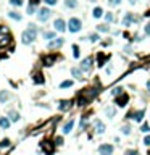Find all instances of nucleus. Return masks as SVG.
<instances>
[{
    "instance_id": "obj_1",
    "label": "nucleus",
    "mask_w": 150,
    "mask_h": 155,
    "mask_svg": "<svg viewBox=\"0 0 150 155\" xmlns=\"http://www.w3.org/2000/svg\"><path fill=\"white\" fill-rule=\"evenodd\" d=\"M36 36H37V31H36L34 24H31V27H27V29L21 34V42L27 45V44H31V42H34Z\"/></svg>"
},
{
    "instance_id": "obj_2",
    "label": "nucleus",
    "mask_w": 150,
    "mask_h": 155,
    "mask_svg": "<svg viewBox=\"0 0 150 155\" xmlns=\"http://www.w3.org/2000/svg\"><path fill=\"white\" fill-rule=\"evenodd\" d=\"M68 29H69V32H79V31L82 29L81 20H78V18H69V21H68Z\"/></svg>"
},
{
    "instance_id": "obj_3",
    "label": "nucleus",
    "mask_w": 150,
    "mask_h": 155,
    "mask_svg": "<svg viewBox=\"0 0 150 155\" xmlns=\"http://www.w3.org/2000/svg\"><path fill=\"white\" fill-rule=\"evenodd\" d=\"M50 15H52V11H50L49 8L44 7V8H40V10H39V13H37V20L42 21V23H45L50 18Z\"/></svg>"
},
{
    "instance_id": "obj_4",
    "label": "nucleus",
    "mask_w": 150,
    "mask_h": 155,
    "mask_svg": "<svg viewBox=\"0 0 150 155\" xmlns=\"http://www.w3.org/2000/svg\"><path fill=\"white\" fill-rule=\"evenodd\" d=\"M53 27H55V31H58V32H65V31L68 29V27H66V23H65L62 18H58V20L53 21Z\"/></svg>"
},
{
    "instance_id": "obj_5",
    "label": "nucleus",
    "mask_w": 150,
    "mask_h": 155,
    "mask_svg": "<svg viewBox=\"0 0 150 155\" xmlns=\"http://www.w3.org/2000/svg\"><path fill=\"white\" fill-rule=\"evenodd\" d=\"M98 153H100V155H111V153H113V145L102 144L100 147H98Z\"/></svg>"
},
{
    "instance_id": "obj_6",
    "label": "nucleus",
    "mask_w": 150,
    "mask_h": 155,
    "mask_svg": "<svg viewBox=\"0 0 150 155\" xmlns=\"http://www.w3.org/2000/svg\"><path fill=\"white\" fill-rule=\"evenodd\" d=\"M81 69H82V71H86V73L91 71V69H92V57H87V58H84V60H82Z\"/></svg>"
},
{
    "instance_id": "obj_7",
    "label": "nucleus",
    "mask_w": 150,
    "mask_h": 155,
    "mask_svg": "<svg viewBox=\"0 0 150 155\" xmlns=\"http://www.w3.org/2000/svg\"><path fill=\"white\" fill-rule=\"evenodd\" d=\"M10 123H11L10 118H7V116H0V128L2 129H8L10 128Z\"/></svg>"
},
{
    "instance_id": "obj_8",
    "label": "nucleus",
    "mask_w": 150,
    "mask_h": 155,
    "mask_svg": "<svg viewBox=\"0 0 150 155\" xmlns=\"http://www.w3.org/2000/svg\"><path fill=\"white\" fill-rule=\"evenodd\" d=\"M134 21H137L134 18L132 13H126V16H124V20H123V26H129L131 23H134Z\"/></svg>"
},
{
    "instance_id": "obj_9",
    "label": "nucleus",
    "mask_w": 150,
    "mask_h": 155,
    "mask_svg": "<svg viewBox=\"0 0 150 155\" xmlns=\"http://www.w3.org/2000/svg\"><path fill=\"white\" fill-rule=\"evenodd\" d=\"M128 100H129L128 94H124V92H123V95H121L120 98H116V105H118V107H124L126 103H128Z\"/></svg>"
},
{
    "instance_id": "obj_10",
    "label": "nucleus",
    "mask_w": 150,
    "mask_h": 155,
    "mask_svg": "<svg viewBox=\"0 0 150 155\" xmlns=\"http://www.w3.org/2000/svg\"><path fill=\"white\" fill-rule=\"evenodd\" d=\"M71 103H73L71 100H62V102H60V105H58V108L62 111H66V110L71 108Z\"/></svg>"
},
{
    "instance_id": "obj_11",
    "label": "nucleus",
    "mask_w": 150,
    "mask_h": 155,
    "mask_svg": "<svg viewBox=\"0 0 150 155\" xmlns=\"http://www.w3.org/2000/svg\"><path fill=\"white\" fill-rule=\"evenodd\" d=\"M73 126H74V120H69L68 123H65L63 126V134H69L73 131Z\"/></svg>"
},
{
    "instance_id": "obj_12",
    "label": "nucleus",
    "mask_w": 150,
    "mask_h": 155,
    "mask_svg": "<svg viewBox=\"0 0 150 155\" xmlns=\"http://www.w3.org/2000/svg\"><path fill=\"white\" fill-rule=\"evenodd\" d=\"M95 131H97V134H104L105 133V124L102 123L100 120H95Z\"/></svg>"
},
{
    "instance_id": "obj_13",
    "label": "nucleus",
    "mask_w": 150,
    "mask_h": 155,
    "mask_svg": "<svg viewBox=\"0 0 150 155\" xmlns=\"http://www.w3.org/2000/svg\"><path fill=\"white\" fill-rule=\"evenodd\" d=\"M131 118L136 120V121H142V118H144V110H139V111H136V113H131Z\"/></svg>"
},
{
    "instance_id": "obj_14",
    "label": "nucleus",
    "mask_w": 150,
    "mask_h": 155,
    "mask_svg": "<svg viewBox=\"0 0 150 155\" xmlns=\"http://www.w3.org/2000/svg\"><path fill=\"white\" fill-rule=\"evenodd\" d=\"M71 74L76 79H79V81L82 79V69H79V68H71Z\"/></svg>"
},
{
    "instance_id": "obj_15",
    "label": "nucleus",
    "mask_w": 150,
    "mask_h": 155,
    "mask_svg": "<svg viewBox=\"0 0 150 155\" xmlns=\"http://www.w3.org/2000/svg\"><path fill=\"white\" fill-rule=\"evenodd\" d=\"M63 45V39H57V40H50L49 49H55V47H62Z\"/></svg>"
},
{
    "instance_id": "obj_16",
    "label": "nucleus",
    "mask_w": 150,
    "mask_h": 155,
    "mask_svg": "<svg viewBox=\"0 0 150 155\" xmlns=\"http://www.w3.org/2000/svg\"><path fill=\"white\" fill-rule=\"evenodd\" d=\"M42 147H44V149L47 150V153H49V155L53 152V147H52V145L49 144V140H44V142H42Z\"/></svg>"
},
{
    "instance_id": "obj_17",
    "label": "nucleus",
    "mask_w": 150,
    "mask_h": 155,
    "mask_svg": "<svg viewBox=\"0 0 150 155\" xmlns=\"http://www.w3.org/2000/svg\"><path fill=\"white\" fill-rule=\"evenodd\" d=\"M102 15H104V10H102L100 7L94 8V11H92V16H94V18H100Z\"/></svg>"
},
{
    "instance_id": "obj_18",
    "label": "nucleus",
    "mask_w": 150,
    "mask_h": 155,
    "mask_svg": "<svg viewBox=\"0 0 150 155\" xmlns=\"http://www.w3.org/2000/svg\"><path fill=\"white\" fill-rule=\"evenodd\" d=\"M8 116H10L11 121H18V120H20V113H18V111H15V110H11L10 113H8Z\"/></svg>"
},
{
    "instance_id": "obj_19",
    "label": "nucleus",
    "mask_w": 150,
    "mask_h": 155,
    "mask_svg": "<svg viewBox=\"0 0 150 155\" xmlns=\"http://www.w3.org/2000/svg\"><path fill=\"white\" fill-rule=\"evenodd\" d=\"M8 16H10L11 20H18V21H21V18H23L20 13H16V11H8Z\"/></svg>"
},
{
    "instance_id": "obj_20",
    "label": "nucleus",
    "mask_w": 150,
    "mask_h": 155,
    "mask_svg": "<svg viewBox=\"0 0 150 155\" xmlns=\"http://www.w3.org/2000/svg\"><path fill=\"white\" fill-rule=\"evenodd\" d=\"M8 97H10V94H8V92H5V91L0 92V102H2V103H5V100H8Z\"/></svg>"
},
{
    "instance_id": "obj_21",
    "label": "nucleus",
    "mask_w": 150,
    "mask_h": 155,
    "mask_svg": "<svg viewBox=\"0 0 150 155\" xmlns=\"http://www.w3.org/2000/svg\"><path fill=\"white\" fill-rule=\"evenodd\" d=\"M108 29H110V27L105 26V24H98V26H97V31H98V32H108Z\"/></svg>"
},
{
    "instance_id": "obj_22",
    "label": "nucleus",
    "mask_w": 150,
    "mask_h": 155,
    "mask_svg": "<svg viewBox=\"0 0 150 155\" xmlns=\"http://www.w3.org/2000/svg\"><path fill=\"white\" fill-rule=\"evenodd\" d=\"M10 3L13 7H21L23 3H24V0H10Z\"/></svg>"
},
{
    "instance_id": "obj_23",
    "label": "nucleus",
    "mask_w": 150,
    "mask_h": 155,
    "mask_svg": "<svg viewBox=\"0 0 150 155\" xmlns=\"http://www.w3.org/2000/svg\"><path fill=\"white\" fill-rule=\"evenodd\" d=\"M53 60H55V57H45L44 58V63L47 65V66H50V65L53 63Z\"/></svg>"
},
{
    "instance_id": "obj_24",
    "label": "nucleus",
    "mask_w": 150,
    "mask_h": 155,
    "mask_svg": "<svg viewBox=\"0 0 150 155\" xmlns=\"http://www.w3.org/2000/svg\"><path fill=\"white\" fill-rule=\"evenodd\" d=\"M71 86H73V81H63L62 84H60L62 89H66V87H71Z\"/></svg>"
},
{
    "instance_id": "obj_25",
    "label": "nucleus",
    "mask_w": 150,
    "mask_h": 155,
    "mask_svg": "<svg viewBox=\"0 0 150 155\" xmlns=\"http://www.w3.org/2000/svg\"><path fill=\"white\" fill-rule=\"evenodd\" d=\"M55 37V32H44V39H47V40H52Z\"/></svg>"
},
{
    "instance_id": "obj_26",
    "label": "nucleus",
    "mask_w": 150,
    "mask_h": 155,
    "mask_svg": "<svg viewBox=\"0 0 150 155\" xmlns=\"http://www.w3.org/2000/svg\"><path fill=\"white\" fill-rule=\"evenodd\" d=\"M73 57L79 58V47L78 45H73Z\"/></svg>"
},
{
    "instance_id": "obj_27",
    "label": "nucleus",
    "mask_w": 150,
    "mask_h": 155,
    "mask_svg": "<svg viewBox=\"0 0 150 155\" xmlns=\"http://www.w3.org/2000/svg\"><path fill=\"white\" fill-rule=\"evenodd\" d=\"M98 39H100V36H98V34H95V32L89 36V40H91V42H97Z\"/></svg>"
},
{
    "instance_id": "obj_28",
    "label": "nucleus",
    "mask_w": 150,
    "mask_h": 155,
    "mask_svg": "<svg viewBox=\"0 0 150 155\" xmlns=\"http://www.w3.org/2000/svg\"><path fill=\"white\" fill-rule=\"evenodd\" d=\"M34 82L36 84H42V82H44V78H42L40 74H36V76H34Z\"/></svg>"
},
{
    "instance_id": "obj_29",
    "label": "nucleus",
    "mask_w": 150,
    "mask_h": 155,
    "mask_svg": "<svg viewBox=\"0 0 150 155\" xmlns=\"http://www.w3.org/2000/svg\"><path fill=\"white\" fill-rule=\"evenodd\" d=\"M65 5H66L68 8H74V7H76V2H74V0H66Z\"/></svg>"
},
{
    "instance_id": "obj_30",
    "label": "nucleus",
    "mask_w": 150,
    "mask_h": 155,
    "mask_svg": "<svg viewBox=\"0 0 150 155\" xmlns=\"http://www.w3.org/2000/svg\"><path fill=\"white\" fill-rule=\"evenodd\" d=\"M113 95H120V94H123V87H115L113 91H111Z\"/></svg>"
},
{
    "instance_id": "obj_31",
    "label": "nucleus",
    "mask_w": 150,
    "mask_h": 155,
    "mask_svg": "<svg viewBox=\"0 0 150 155\" xmlns=\"http://www.w3.org/2000/svg\"><path fill=\"white\" fill-rule=\"evenodd\" d=\"M140 131H142V133H150V126L145 123V124H142V128H140Z\"/></svg>"
},
{
    "instance_id": "obj_32",
    "label": "nucleus",
    "mask_w": 150,
    "mask_h": 155,
    "mask_svg": "<svg viewBox=\"0 0 150 155\" xmlns=\"http://www.w3.org/2000/svg\"><path fill=\"white\" fill-rule=\"evenodd\" d=\"M8 145H10V140H8V139H5V140H2V142H0V147H2V149L8 147Z\"/></svg>"
},
{
    "instance_id": "obj_33",
    "label": "nucleus",
    "mask_w": 150,
    "mask_h": 155,
    "mask_svg": "<svg viewBox=\"0 0 150 155\" xmlns=\"http://www.w3.org/2000/svg\"><path fill=\"white\" fill-rule=\"evenodd\" d=\"M108 3L111 7H116V5H120V3H121V0H108Z\"/></svg>"
},
{
    "instance_id": "obj_34",
    "label": "nucleus",
    "mask_w": 150,
    "mask_h": 155,
    "mask_svg": "<svg viewBox=\"0 0 150 155\" xmlns=\"http://www.w3.org/2000/svg\"><path fill=\"white\" fill-rule=\"evenodd\" d=\"M107 115H110L108 118H113V115H115V110H113V108H107Z\"/></svg>"
},
{
    "instance_id": "obj_35",
    "label": "nucleus",
    "mask_w": 150,
    "mask_h": 155,
    "mask_svg": "<svg viewBox=\"0 0 150 155\" xmlns=\"http://www.w3.org/2000/svg\"><path fill=\"white\" fill-rule=\"evenodd\" d=\"M105 20L108 21V23H111V21H113V15H111V13H107V15H105Z\"/></svg>"
},
{
    "instance_id": "obj_36",
    "label": "nucleus",
    "mask_w": 150,
    "mask_h": 155,
    "mask_svg": "<svg viewBox=\"0 0 150 155\" xmlns=\"http://www.w3.org/2000/svg\"><path fill=\"white\" fill-rule=\"evenodd\" d=\"M104 60H105V57H104V55H98V66H102V65H104Z\"/></svg>"
},
{
    "instance_id": "obj_37",
    "label": "nucleus",
    "mask_w": 150,
    "mask_h": 155,
    "mask_svg": "<svg viewBox=\"0 0 150 155\" xmlns=\"http://www.w3.org/2000/svg\"><path fill=\"white\" fill-rule=\"evenodd\" d=\"M34 11H36V7H34V5H29V7H27V13H29V15H32Z\"/></svg>"
},
{
    "instance_id": "obj_38",
    "label": "nucleus",
    "mask_w": 150,
    "mask_h": 155,
    "mask_svg": "<svg viewBox=\"0 0 150 155\" xmlns=\"http://www.w3.org/2000/svg\"><path fill=\"white\" fill-rule=\"evenodd\" d=\"M44 3H47V5H57V0H44Z\"/></svg>"
},
{
    "instance_id": "obj_39",
    "label": "nucleus",
    "mask_w": 150,
    "mask_h": 155,
    "mask_svg": "<svg viewBox=\"0 0 150 155\" xmlns=\"http://www.w3.org/2000/svg\"><path fill=\"white\" fill-rule=\"evenodd\" d=\"M144 31H145V34H147V36H150V23H147V26L144 27Z\"/></svg>"
},
{
    "instance_id": "obj_40",
    "label": "nucleus",
    "mask_w": 150,
    "mask_h": 155,
    "mask_svg": "<svg viewBox=\"0 0 150 155\" xmlns=\"http://www.w3.org/2000/svg\"><path fill=\"white\" fill-rule=\"evenodd\" d=\"M144 144H145V145H150V136H145V139H144Z\"/></svg>"
},
{
    "instance_id": "obj_41",
    "label": "nucleus",
    "mask_w": 150,
    "mask_h": 155,
    "mask_svg": "<svg viewBox=\"0 0 150 155\" xmlns=\"http://www.w3.org/2000/svg\"><path fill=\"white\" fill-rule=\"evenodd\" d=\"M123 133H124V134H129V133H131L129 126H124V128H123Z\"/></svg>"
},
{
    "instance_id": "obj_42",
    "label": "nucleus",
    "mask_w": 150,
    "mask_h": 155,
    "mask_svg": "<svg viewBox=\"0 0 150 155\" xmlns=\"http://www.w3.org/2000/svg\"><path fill=\"white\" fill-rule=\"evenodd\" d=\"M37 3H39V0H31V3H29V5H34V7H36Z\"/></svg>"
},
{
    "instance_id": "obj_43",
    "label": "nucleus",
    "mask_w": 150,
    "mask_h": 155,
    "mask_svg": "<svg viewBox=\"0 0 150 155\" xmlns=\"http://www.w3.org/2000/svg\"><path fill=\"white\" fill-rule=\"evenodd\" d=\"M126 155H136V152H134V150H128V152H126Z\"/></svg>"
},
{
    "instance_id": "obj_44",
    "label": "nucleus",
    "mask_w": 150,
    "mask_h": 155,
    "mask_svg": "<svg viewBox=\"0 0 150 155\" xmlns=\"http://www.w3.org/2000/svg\"><path fill=\"white\" fill-rule=\"evenodd\" d=\"M147 91L150 92V79H148V81H147Z\"/></svg>"
},
{
    "instance_id": "obj_45",
    "label": "nucleus",
    "mask_w": 150,
    "mask_h": 155,
    "mask_svg": "<svg viewBox=\"0 0 150 155\" xmlns=\"http://www.w3.org/2000/svg\"><path fill=\"white\" fill-rule=\"evenodd\" d=\"M89 2H95V0H89Z\"/></svg>"
}]
</instances>
